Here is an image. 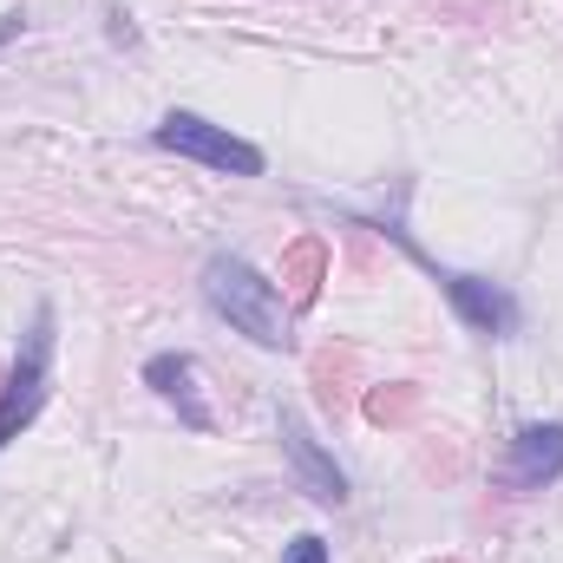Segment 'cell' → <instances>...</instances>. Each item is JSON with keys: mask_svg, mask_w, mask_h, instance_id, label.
<instances>
[{"mask_svg": "<svg viewBox=\"0 0 563 563\" xmlns=\"http://www.w3.org/2000/svg\"><path fill=\"white\" fill-rule=\"evenodd\" d=\"M203 301H210V314L217 321H230L243 341H256V347H269L282 354L295 334H288V301H282V288L256 263H243V256H210L203 263Z\"/></svg>", "mask_w": 563, "mask_h": 563, "instance_id": "cell-1", "label": "cell"}, {"mask_svg": "<svg viewBox=\"0 0 563 563\" xmlns=\"http://www.w3.org/2000/svg\"><path fill=\"white\" fill-rule=\"evenodd\" d=\"M354 223H367V230H380L387 243H400L413 263H420L426 276L445 288V301L459 308V321L465 328H478L485 341H511L518 328H525V308H518V295L505 288V282H492V276H465V269H445V263H432L420 243H413V230H400V223H387V217H354Z\"/></svg>", "mask_w": 563, "mask_h": 563, "instance_id": "cell-2", "label": "cell"}, {"mask_svg": "<svg viewBox=\"0 0 563 563\" xmlns=\"http://www.w3.org/2000/svg\"><path fill=\"white\" fill-rule=\"evenodd\" d=\"M46 394H53V308L40 301L33 321H26V334H20L13 374H7V387H0V452L40 420Z\"/></svg>", "mask_w": 563, "mask_h": 563, "instance_id": "cell-3", "label": "cell"}, {"mask_svg": "<svg viewBox=\"0 0 563 563\" xmlns=\"http://www.w3.org/2000/svg\"><path fill=\"white\" fill-rule=\"evenodd\" d=\"M151 144H157V151H177V157H190V164H210V170H223V177H263V170H269V157L250 139H236L230 125H210V119H197V112H164L157 132H151Z\"/></svg>", "mask_w": 563, "mask_h": 563, "instance_id": "cell-4", "label": "cell"}, {"mask_svg": "<svg viewBox=\"0 0 563 563\" xmlns=\"http://www.w3.org/2000/svg\"><path fill=\"white\" fill-rule=\"evenodd\" d=\"M282 459H288V472H295V485L321 505V511H341L347 505V472L334 465V452L308 432V420L295 413V407H282Z\"/></svg>", "mask_w": 563, "mask_h": 563, "instance_id": "cell-5", "label": "cell"}, {"mask_svg": "<svg viewBox=\"0 0 563 563\" xmlns=\"http://www.w3.org/2000/svg\"><path fill=\"white\" fill-rule=\"evenodd\" d=\"M558 478H563V420L518 426L505 485H511V492H544V485H558Z\"/></svg>", "mask_w": 563, "mask_h": 563, "instance_id": "cell-6", "label": "cell"}, {"mask_svg": "<svg viewBox=\"0 0 563 563\" xmlns=\"http://www.w3.org/2000/svg\"><path fill=\"white\" fill-rule=\"evenodd\" d=\"M144 387L164 400V407H177V420L190 426V432H210V400H203V374H197V361L190 354H151L144 361Z\"/></svg>", "mask_w": 563, "mask_h": 563, "instance_id": "cell-7", "label": "cell"}, {"mask_svg": "<svg viewBox=\"0 0 563 563\" xmlns=\"http://www.w3.org/2000/svg\"><path fill=\"white\" fill-rule=\"evenodd\" d=\"M282 563H328V544H321L314 531H301V538H295V544L282 551Z\"/></svg>", "mask_w": 563, "mask_h": 563, "instance_id": "cell-8", "label": "cell"}, {"mask_svg": "<svg viewBox=\"0 0 563 563\" xmlns=\"http://www.w3.org/2000/svg\"><path fill=\"white\" fill-rule=\"evenodd\" d=\"M106 20H112V26H106V33H112V46H139V26H132V13H125V7H112Z\"/></svg>", "mask_w": 563, "mask_h": 563, "instance_id": "cell-9", "label": "cell"}, {"mask_svg": "<svg viewBox=\"0 0 563 563\" xmlns=\"http://www.w3.org/2000/svg\"><path fill=\"white\" fill-rule=\"evenodd\" d=\"M20 33H26V13H0V46L20 40Z\"/></svg>", "mask_w": 563, "mask_h": 563, "instance_id": "cell-10", "label": "cell"}]
</instances>
